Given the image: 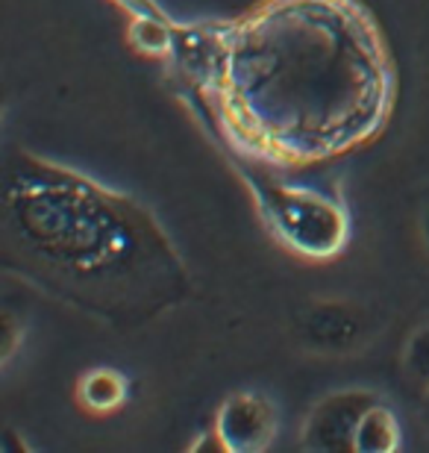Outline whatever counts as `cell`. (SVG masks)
Here are the masks:
<instances>
[{
  "instance_id": "9",
  "label": "cell",
  "mask_w": 429,
  "mask_h": 453,
  "mask_svg": "<svg viewBox=\"0 0 429 453\" xmlns=\"http://www.w3.org/2000/svg\"><path fill=\"white\" fill-rule=\"evenodd\" d=\"M180 27L173 18H157V15H133L130 30H126V42L142 57L168 59L177 50Z\"/></svg>"
},
{
  "instance_id": "7",
  "label": "cell",
  "mask_w": 429,
  "mask_h": 453,
  "mask_svg": "<svg viewBox=\"0 0 429 453\" xmlns=\"http://www.w3.org/2000/svg\"><path fill=\"white\" fill-rule=\"evenodd\" d=\"M130 397V383L115 368H88L77 380V403L91 415H112L124 410Z\"/></svg>"
},
{
  "instance_id": "5",
  "label": "cell",
  "mask_w": 429,
  "mask_h": 453,
  "mask_svg": "<svg viewBox=\"0 0 429 453\" xmlns=\"http://www.w3.org/2000/svg\"><path fill=\"white\" fill-rule=\"evenodd\" d=\"M377 401L368 388H344L326 395L303 424V448L309 450H353V433L362 412Z\"/></svg>"
},
{
  "instance_id": "13",
  "label": "cell",
  "mask_w": 429,
  "mask_h": 453,
  "mask_svg": "<svg viewBox=\"0 0 429 453\" xmlns=\"http://www.w3.org/2000/svg\"><path fill=\"white\" fill-rule=\"evenodd\" d=\"M426 397H429V388H426Z\"/></svg>"
},
{
  "instance_id": "4",
  "label": "cell",
  "mask_w": 429,
  "mask_h": 453,
  "mask_svg": "<svg viewBox=\"0 0 429 453\" xmlns=\"http://www.w3.org/2000/svg\"><path fill=\"white\" fill-rule=\"evenodd\" d=\"M215 439L221 450L259 453L273 445L280 433V412L262 392H235L218 406Z\"/></svg>"
},
{
  "instance_id": "2",
  "label": "cell",
  "mask_w": 429,
  "mask_h": 453,
  "mask_svg": "<svg viewBox=\"0 0 429 453\" xmlns=\"http://www.w3.org/2000/svg\"><path fill=\"white\" fill-rule=\"evenodd\" d=\"M4 244L21 277L115 327L188 292V271L148 206L33 153L6 168Z\"/></svg>"
},
{
  "instance_id": "1",
  "label": "cell",
  "mask_w": 429,
  "mask_h": 453,
  "mask_svg": "<svg viewBox=\"0 0 429 453\" xmlns=\"http://www.w3.org/2000/svg\"><path fill=\"white\" fill-rule=\"evenodd\" d=\"M180 68L241 157L318 165L388 121L395 68L356 0H262L226 24H182Z\"/></svg>"
},
{
  "instance_id": "10",
  "label": "cell",
  "mask_w": 429,
  "mask_h": 453,
  "mask_svg": "<svg viewBox=\"0 0 429 453\" xmlns=\"http://www.w3.org/2000/svg\"><path fill=\"white\" fill-rule=\"evenodd\" d=\"M403 371L406 377L426 392L429 388V321L412 333L403 350Z\"/></svg>"
},
{
  "instance_id": "8",
  "label": "cell",
  "mask_w": 429,
  "mask_h": 453,
  "mask_svg": "<svg viewBox=\"0 0 429 453\" xmlns=\"http://www.w3.org/2000/svg\"><path fill=\"white\" fill-rule=\"evenodd\" d=\"M403 445V433L400 421L391 406H386L377 397L368 410L362 412L359 424L353 433V450L356 453H395Z\"/></svg>"
},
{
  "instance_id": "6",
  "label": "cell",
  "mask_w": 429,
  "mask_h": 453,
  "mask_svg": "<svg viewBox=\"0 0 429 453\" xmlns=\"http://www.w3.org/2000/svg\"><path fill=\"white\" fill-rule=\"evenodd\" d=\"M303 339L309 348L324 353H339L353 348L356 339L364 333L359 312L347 303H315L303 315Z\"/></svg>"
},
{
  "instance_id": "3",
  "label": "cell",
  "mask_w": 429,
  "mask_h": 453,
  "mask_svg": "<svg viewBox=\"0 0 429 453\" xmlns=\"http://www.w3.org/2000/svg\"><path fill=\"white\" fill-rule=\"evenodd\" d=\"M233 171L248 186L264 230L286 250L309 262H324L347 248L350 215L341 197L286 183L271 168H262V159H253V165L235 162Z\"/></svg>"
},
{
  "instance_id": "12",
  "label": "cell",
  "mask_w": 429,
  "mask_h": 453,
  "mask_svg": "<svg viewBox=\"0 0 429 453\" xmlns=\"http://www.w3.org/2000/svg\"><path fill=\"white\" fill-rule=\"evenodd\" d=\"M426 242H429V221H426Z\"/></svg>"
},
{
  "instance_id": "11",
  "label": "cell",
  "mask_w": 429,
  "mask_h": 453,
  "mask_svg": "<svg viewBox=\"0 0 429 453\" xmlns=\"http://www.w3.org/2000/svg\"><path fill=\"white\" fill-rule=\"evenodd\" d=\"M118 6L126 9L130 15H157V18H171L157 0H115Z\"/></svg>"
}]
</instances>
